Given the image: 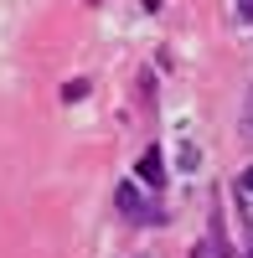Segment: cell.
<instances>
[{"label":"cell","mask_w":253,"mask_h":258,"mask_svg":"<svg viewBox=\"0 0 253 258\" xmlns=\"http://www.w3.org/2000/svg\"><path fill=\"white\" fill-rule=\"evenodd\" d=\"M238 186H248V191H253V165H248V170H243V181H238Z\"/></svg>","instance_id":"obj_6"},{"label":"cell","mask_w":253,"mask_h":258,"mask_svg":"<svg viewBox=\"0 0 253 258\" xmlns=\"http://www.w3.org/2000/svg\"><path fill=\"white\" fill-rule=\"evenodd\" d=\"M243 124L253 129V88H248V103H243Z\"/></svg>","instance_id":"obj_4"},{"label":"cell","mask_w":253,"mask_h":258,"mask_svg":"<svg viewBox=\"0 0 253 258\" xmlns=\"http://www.w3.org/2000/svg\"><path fill=\"white\" fill-rule=\"evenodd\" d=\"M114 202H119V212H124L130 222H145V227H155V222H160V207H150V202L140 197V186H130V181L114 191Z\"/></svg>","instance_id":"obj_1"},{"label":"cell","mask_w":253,"mask_h":258,"mask_svg":"<svg viewBox=\"0 0 253 258\" xmlns=\"http://www.w3.org/2000/svg\"><path fill=\"white\" fill-rule=\"evenodd\" d=\"M238 16H243V21H253V0H238Z\"/></svg>","instance_id":"obj_5"},{"label":"cell","mask_w":253,"mask_h":258,"mask_svg":"<svg viewBox=\"0 0 253 258\" xmlns=\"http://www.w3.org/2000/svg\"><path fill=\"white\" fill-rule=\"evenodd\" d=\"M83 93H88V83H83V78H78V83H68V88H62V98H68V103H73V98H83Z\"/></svg>","instance_id":"obj_3"},{"label":"cell","mask_w":253,"mask_h":258,"mask_svg":"<svg viewBox=\"0 0 253 258\" xmlns=\"http://www.w3.org/2000/svg\"><path fill=\"white\" fill-rule=\"evenodd\" d=\"M248 258H253V227H248Z\"/></svg>","instance_id":"obj_7"},{"label":"cell","mask_w":253,"mask_h":258,"mask_svg":"<svg viewBox=\"0 0 253 258\" xmlns=\"http://www.w3.org/2000/svg\"><path fill=\"white\" fill-rule=\"evenodd\" d=\"M140 181L145 186H165V165H160V155H155V150H145V155H140Z\"/></svg>","instance_id":"obj_2"}]
</instances>
